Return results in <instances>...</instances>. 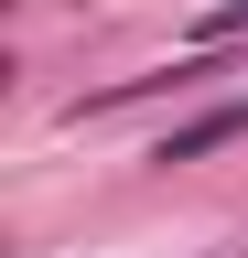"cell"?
<instances>
[{
	"label": "cell",
	"instance_id": "cell-1",
	"mask_svg": "<svg viewBox=\"0 0 248 258\" xmlns=\"http://www.w3.org/2000/svg\"><path fill=\"white\" fill-rule=\"evenodd\" d=\"M227 258H248V247H227Z\"/></svg>",
	"mask_w": 248,
	"mask_h": 258
}]
</instances>
